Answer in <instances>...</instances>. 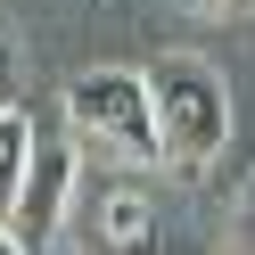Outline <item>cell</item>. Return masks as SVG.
I'll return each instance as SVG.
<instances>
[{
	"instance_id": "1",
	"label": "cell",
	"mask_w": 255,
	"mask_h": 255,
	"mask_svg": "<svg viewBox=\"0 0 255 255\" xmlns=\"http://www.w3.org/2000/svg\"><path fill=\"white\" fill-rule=\"evenodd\" d=\"M140 74H148V116H156V165L198 181L231 148V83H222V66L198 50H165Z\"/></svg>"
},
{
	"instance_id": "2",
	"label": "cell",
	"mask_w": 255,
	"mask_h": 255,
	"mask_svg": "<svg viewBox=\"0 0 255 255\" xmlns=\"http://www.w3.org/2000/svg\"><path fill=\"white\" fill-rule=\"evenodd\" d=\"M66 140L99 148L107 165L148 173L156 165V116H148V74L140 66H83L66 83Z\"/></svg>"
},
{
	"instance_id": "3",
	"label": "cell",
	"mask_w": 255,
	"mask_h": 255,
	"mask_svg": "<svg viewBox=\"0 0 255 255\" xmlns=\"http://www.w3.org/2000/svg\"><path fill=\"white\" fill-rule=\"evenodd\" d=\"M74 198H83L74 140H41V132H33V156H25L17 206H8V231L25 239V255H58V239H66V222H74Z\"/></svg>"
},
{
	"instance_id": "4",
	"label": "cell",
	"mask_w": 255,
	"mask_h": 255,
	"mask_svg": "<svg viewBox=\"0 0 255 255\" xmlns=\"http://www.w3.org/2000/svg\"><path fill=\"white\" fill-rule=\"evenodd\" d=\"M83 247L91 255H165V214H156V198L124 173V181L91 189L83 206Z\"/></svg>"
},
{
	"instance_id": "5",
	"label": "cell",
	"mask_w": 255,
	"mask_h": 255,
	"mask_svg": "<svg viewBox=\"0 0 255 255\" xmlns=\"http://www.w3.org/2000/svg\"><path fill=\"white\" fill-rule=\"evenodd\" d=\"M25 156H33V116H25V107H0V222H8V206H17Z\"/></svg>"
},
{
	"instance_id": "6",
	"label": "cell",
	"mask_w": 255,
	"mask_h": 255,
	"mask_svg": "<svg viewBox=\"0 0 255 255\" xmlns=\"http://www.w3.org/2000/svg\"><path fill=\"white\" fill-rule=\"evenodd\" d=\"M0 107H25V41L8 17H0Z\"/></svg>"
},
{
	"instance_id": "7",
	"label": "cell",
	"mask_w": 255,
	"mask_h": 255,
	"mask_svg": "<svg viewBox=\"0 0 255 255\" xmlns=\"http://www.w3.org/2000/svg\"><path fill=\"white\" fill-rule=\"evenodd\" d=\"M222 255H255V189L239 198V214H231V231H222Z\"/></svg>"
},
{
	"instance_id": "8",
	"label": "cell",
	"mask_w": 255,
	"mask_h": 255,
	"mask_svg": "<svg viewBox=\"0 0 255 255\" xmlns=\"http://www.w3.org/2000/svg\"><path fill=\"white\" fill-rule=\"evenodd\" d=\"M0 255H25V239H17V231H8V222H0Z\"/></svg>"
}]
</instances>
